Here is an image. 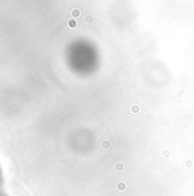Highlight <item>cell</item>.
<instances>
[{"label":"cell","mask_w":194,"mask_h":196,"mask_svg":"<svg viewBox=\"0 0 194 196\" xmlns=\"http://www.w3.org/2000/svg\"><path fill=\"white\" fill-rule=\"evenodd\" d=\"M71 53V63L78 73L91 74L98 67L99 55L91 42L79 41L73 45Z\"/></svg>","instance_id":"cell-1"}]
</instances>
